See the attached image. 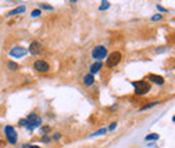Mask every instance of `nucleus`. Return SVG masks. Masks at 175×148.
<instances>
[{
    "label": "nucleus",
    "instance_id": "9b49d317",
    "mask_svg": "<svg viewBox=\"0 0 175 148\" xmlns=\"http://www.w3.org/2000/svg\"><path fill=\"white\" fill-rule=\"evenodd\" d=\"M84 84L86 85V86H92V85L94 84V75H92L90 73L86 74L84 77Z\"/></svg>",
    "mask_w": 175,
    "mask_h": 148
},
{
    "label": "nucleus",
    "instance_id": "a211bd4d",
    "mask_svg": "<svg viewBox=\"0 0 175 148\" xmlns=\"http://www.w3.org/2000/svg\"><path fill=\"white\" fill-rule=\"evenodd\" d=\"M40 13H42V11H40V10H34L33 12H31V16H33V18H38V16H40Z\"/></svg>",
    "mask_w": 175,
    "mask_h": 148
},
{
    "label": "nucleus",
    "instance_id": "6ab92c4d",
    "mask_svg": "<svg viewBox=\"0 0 175 148\" xmlns=\"http://www.w3.org/2000/svg\"><path fill=\"white\" fill-rule=\"evenodd\" d=\"M40 8H43V10H53L51 6H49V4H40ZM39 8V10H40Z\"/></svg>",
    "mask_w": 175,
    "mask_h": 148
},
{
    "label": "nucleus",
    "instance_id": "5701e85b",
    "mask_svg": "<svg viewBox=\"0 0 175 148\" xmlns=\"http://www.w3.org/2000/svg\"><path fill=\"white\" fill-rule=\"evenodd\" d=\"M53 139H54V140H59V139H61V133H55Z\"/></svg>",
    "mask_w": 175,
    "mask_h": 148
},
{
    "label": "nucleus",
    "instance_id": "f257e3e1",
    "mask_svg": "<svg viewBox=\"0 0 175 148\" xmlns=\"http://www.w3.org/2000/svg\"><path fill=\"white\" fill-rule=\"evenodd\" d=\"M20 125L22 127H26L28 131H34L35 128H38V127L42 125V119L35 113H31V115L27 116L26 120H20Z\"/></svg>",
    "mask_w": 175,
    "mask_h": 148
},
{
    "label": "nucleus",
    "instance_id": "b1692460",
    "mask_svg": "<svg viewBox=\"0 0 175 148\" xmlns=\"http://www.w3.org/2000/svg\"><path fill=\"white\" fill-rule=\"evenodd\" d=\"M23 148H40V147H37V145H28V144H24Z\"/></svg>",
    "mask_w": 175,
    "mask_h": 148
},
{
    "label": "nucleus",
    "instance_id": "7ed1b4c3",
    "mask_svg": "<svg viewBox=\"0 0 175 148\" xmlns=\"http://www.w3.org/2000/svg\"><path fill=\"white\" fill-rule=\"evenodd\" d=\"M4 133H6V137L10 144H16L18 141V133L15 131V128L11 127V125H7L6 128H4Z\"/></svg>",
    "mask_w": 175,
    "mask_h": 148
},
{
    "label": "nucleus",
    "instance_id": "aec40b11",
    "mask_svg": "<svg viewBox=\"0 0 175 148\" xmlns=\"http://www.w3.org/2000/svg\"><path fill=\"white\" fill-rule=\"evenodd\" d=\"M160 19H162V15H160V13H158V15H154V16L151 18V20H154V22H155V20H160Z\"/></svg>",
    "mask_w": 175,
    "mask_h": 148
},
{
    "label": "nucleus",
    "instance_id": "6e6552de",
    "mask_svg": "<svg viewBox=\"0 0 175 148\" xmlns=\"http://www.w3.org/2000/svg\"><path fill=\"white\" fill-rule=\"evenodd\" d=\"M42 50H43L42 44H40L39 42H37V40H34L28 47V51H30V54H33V55H39V54L42 53Z\"/></svg>",
    "mask_w": 175,
    "mask_h": 148
},
{
    "label": "nucleus",
    "instance_id": "1a4fd4ad",
    "mask_svg": "<svg viewBox=\"0 0 175 148\" xmlns=\"http://www.w3.org/2000/svg\"><path fill=\"white\" fill-rule=\"evenodd\" d=\"M148 79H150L151 82L156 84V85H163L164 84V78L162 77V75H158V74H150L148 75Z\"/></svg>",
    "mask_w": 175,
    "mask_h": 148
},
{
    "label": "nucleus",
    "instance_id": "f3484780",
    "mask_svg": "<svg viewBox=\"0 0 175 148\" xmlns=\"http://www.w3.org/2000/svg\"><path fill=\"white\" fill-rule=\"evenodd\" d=\"M109 2H102L101 3V6H100V8H98V10L100 11H104V10H108V8H109Z\"/></svg>",
    "mask_w": 175,
    "mask_h": 148
},
{
    "label": "nucleus",
    "instance_id": "a878e982",
    "mask_svg": "<svg viewBox=\"0 0 175 148\" xmlns=\"http://www.w3.org/2000/svg\"><path fill=\"white\" fill-rule=\"evenodd\" d=\"M42 131H43L44 133H47L49 131H50V128H49V127H43V128H42Z\"/></svg>",
    "mask_w": 175,
    "mask_h": 148
},
{
    "label": "nucleus",
    "instance_id": "423d86ee",
    "mask_svg": "<svg viewBox=\"0 0 175 148\" xmlns=\"http://www.w3.org/2000/svg\"><path fill=\"white\" fill-rule=\"evenodd\" d=\"M106 54H108V50L105 46H96L92 51V57L94 59H104Z\"/></svg>",
    "mask_w": 175,
    "mask_h": 148
},
{
    "label": "nucleus",
    "instance_id": "39448f33",
    "mask_svg": "<svg viewBox=\"0 0 175 148\" xmlns=\"http://www.w3.org/2000/svg\"><path fill=\"white\" fill-rule=\"evenodd\" d=\"M34 70L38 73H49L50 71V65L43 59H38L34 62Z\"/></svg>",
    "mask_w": 175,
    "mask_h": 148
},
{
    "label": "nucleus",
    "instance_id": "9d476101",
    "mask_svg": "<svg viewBox=\"0 0 175 148\" xmlns=\"http://www.w3.org/2000/svg\"><path fill=\"white\" fill-rule=\"evenodd\" d=\"M101 67H102V62L101 61H97V62H94V64L90 66V74H96L98 73V71L101 70Z\"/></svg>",
    "mask_w": 175,
    "mask_h": 148
},
{
    "label": "nucleus",
    "instance_id": "f03ea898",
    "mask_svg": "<svg viewBox=\"0 0 175 148\" xmlns=\"http://www.w3.org/2000/svg\"><path fill=\"white\" fill-rule=\"evenodd\" d=\"M132 86L135 88V93L139 94V96H143V94H147L151 92V85L144 79L135 81V82H132Z\"/></svg>",
    "mask_w": 175,
    "mask_h": 148
},
{
    "label": "nucleus",
    "instance_id": "f8f14e48",
    "mask_svg": "<svg viewBox=\"0 0 175 148\" xmlns=\"http://www.w3.org/2000/svg\"><path fill=\"white\" fill-rule=\"evenodd\" d=\"M7 67H8V70H11V71H16L18 69H19V65H18L16 62H13V61H8Z\"/></svg>",
    "mask_w": 175,
    "mask_h": 148
},
{
    "label": "nucleus",
    "instance_id": "0eeeda50",
    "mask_svg": "<svg viewBox=\"0 0 175 148\" xmlns=\"http://www.w3.org/2000/svg\"><path fill=\"white\" fill-rule=\"evenodd\" d=\"M26 54H27V50L24 47H20V46H16L10 50V55L13 58H22V57H24Z\"/></svg>",
    "mask_w": 175,
    "mask_h": 148
},
{
    "label": "nucleus",
    "instance_id": "4468645a",
    "mask_svg": "<svg viewBox=\"0 0 175 148\" xmlns=\"http://www.w3.org/2000/svg\"><path fill=\"white\" fill-rule=\"evenodd\" d=\"M106 131H108L106 128H101V129H98V131L93 132V133L90 135V137H93V136H101V135H105V133H106Z\"/></svg>",
    "mask_w": 175,
    "mask_h": 148
},
{
    "label": "nucleus",
    "instance_id": "ddd939ff",
    "mask_svg": "<svg viewBox=\"0 0 175 148\" xmlns=\"http://www.w3.org/2000/svg\"><path fill=\"white\" fill-rule=\"evenodd\" d=\"M26 11V7L24 6H22V7H18L15 8V10H12L8 12V16H12V15H15V13H22V12H24Z\"/></svg>",
    "mask_w": 175,
    "mask_h": 148
},
{
    "label": "nucleus",
    "instance_id": "20e7f679",
    "mask_svg": "<svg viewBox=\"0 0 175 148\" xmlns=\"http://www.w3.org/2000/svg\"><path fill=\"white\" fill-rule=\"evenodd\" d=\"M121 62V54L119 51H113L112 54L108 55L106 59V66L108 67H116Z\"/></svg>",
    "mask_w": 175,
    "mask_h": 148
},
{
    "label": "nucleus",
    "instance_id": "412c9836",
    "mask_svg": "<svg viewBox=\"0 0 175 148\" xmlns=\"http://www.w3.org/2000/svg\"><path fill=\"white\" fill-rule=\"evenodd\" d=\"M50 140H51L50 136H43L42 137V143H47V141H50Z\"/></svg>",
    "mask_w": 175,
    "mask_h": 148
},
{
    "label": "nucleus",
    "instance_id": "4be33fe9",
    "mask_svg": "<svg viewBox=\"0 0 175 148\" xmlns=\"http://www.w3.org/2000/svg\"><path fill=\"white\" fill-rule=\"evenodd\" d=\"M116 127H117V123H112V124H111V127L108 128V129H109V131H113V129H115Z\"/></svg>",
    "mask_w": 175,
    "mask_h": 148
},
{
    "label": "nucleus",
    "instance_id": "393cba45",
    "mask_svg": "<svg viewBox=\"0 0 175 148\" xmlns=\"http://www.w3.org/2000/svg\"><path fill=\"white\" fill-rule=\"evenodd\" d=\"M156 7H158V10L162 11V12H167V10H166V8H163V7H160V6H156Z\"/></svg>",
    "mask_w": 175,
    "mask_h": 148
},
{
    "label": "nucleus",
    "instance_id": "2eb2a0df",
    "mask_svg": "<svg viewBox=\"0 0 175 148\" xmlns=\"http://www.w3.org/2000/svg\"><path fill=\"white\" fill-rule=\"evenodd\" d=\"M158 104H159V101H154V102H151V104H146L144 106H142V108H140V112H143V110H147V109H150V108L155 106V105H158Z\"/></svg>",
    "mask_w": 175,
    "mask_h": 148
},
{
    "label": "nucleus",
    "instance_id": "dca6fc26",
    "mask_svg": "<svg viewBox=\"0 0 175 148\" xmlns=\"http://www.w3.org/2000/svg\"><path fill=\"white\" fill-rule=\"evenodd\" d=\"M159 139V135L158 133H151V135H147L146 136V140H158Z\"/></svg>",
    "mask_w": 175,
    "mask_h": 148
}]
</instances>
